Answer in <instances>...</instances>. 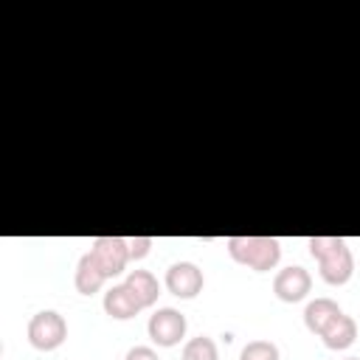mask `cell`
<instances>
[{
  "label": "cell",
  "mask_w": 360,
  "mask_h": 360,
  "mask_svg": "<svg viewBox=\"0 0 360 360\" xmlns=\"http://www.w3.org/2000/svg\"><path fill=\"white\" fill-rule=\"evenodd\" d=\"M307 245H309V253L318 259L321 278L326 284H346L352 278L354 259L340 236H312Z\"/></svg>",
  "instance_id": "1"
},
{
  "label": "cell",
  "mask_w": 360,
  "mask_h": 360,
  "mask_svg": "<svg viewBox=\"0 0 360 360\" xmlns=\"http://www.w3.org/2000/svg\"><path fill=\"white\" fill-rule=\"evenodd\" d=\"M228 253L233 262L256 270V273H267L278 264L281 259V245L273 236H231L228 239Z\"/></svg>",
  "instance_id": "2"
},
{
  "label": "cell",
  "mask_w": 360,
  "mask_h": 360,
  "mask_svg": "<svg viewBox=\"0 0 360 360\" xmlns=\"http://www.w3.org/2000/svg\"><path fill=\"white\" fill-rule=\"evenodd\" d=\"M65 338H68V323L53 309H42L28 321V340L39 352H51V349L62 346Z\"/></svg>",
  "instance_id": "3"
},
{
  "label": "cell",
  "mask_w": 360,
  "mask_h": 360,
  "mask_svg": "<svg viewBox=\"0 0 360 360\" xmlns=\"http://www.w3.org/2000/svg\"><path fill=\"white\" fill-rule=\"evenodd\" d=\"M90 253L96 256V262L107 278L121 276L127 262H129V245L121 236H96L90 245Z\"/></svg>",
  "instance_id": "4"
},
{
  "label": "cell",
  "mask_w": 360,
  "mask_h": 360,
  "mask_svg": "<svg viewBox=\"0 0 360 360\" xmlns=\"http://www.w3.org/2000/svg\"><path fill=\"white\" fill-rule=\"evenodd\" d=\"M146 332L158 346H174L186 335V315L172 307H163L149 318Z\"/></svg>",
  "instance_id": "5"
},
{
  "label": "cell",
  "mask_w": 360,
  "mask_h": 360,
  "mask_svg": "<svg viewBox=\"0 0 360 360\" xmlns=\"http://www.w3.org/2000/svg\"><path fill=\"white\" fill-rule=\"evenodd\" d=\"M166 290L177 298H194L202 290V270L194 262H174L166 270Z\"/></svg>",
  "instance_id": "6"
},
{
  "label": "cell",
  "mask_w": 360,
  "mask_h": 360,
  "mask_svg": "<svg viewBox=\"0 0 360 360\" xmlns=\"http://www.w3.org/2000/svg\"><path fill=\"white\" fill-rule=\"evenodd\" d=\"M309 287H312V278L301 264H290V267L278 270L276 278H273V292L287 304L301 301L309 292Z\"/></svg>",
  "instance_id": "7"
},
{
  "label": "cell",
  "mask_w": 360,
  "mask_h": 360,
  "mask_svg": "<svg viewBox=\"0 0 360 360\" xmlns=\"http://www.w3.org/2000/svg\"><path fill=\"white\" fill-rule=\"evenodd\" d=\"M124 287L129 290V295L135 298V304H138L141 309L152 307V304L158 301V295H160V284H158V278H155L149 270H132V273L127 276Z\"/></svg>",
  "instance_id": "8"
},
{
  "label": "cell",
  "mask_w": 360,
  "mask_h": 360,
  "mask_svg": "<svg viewBox=\"0 0 360 360\" xmlns=\"http://www.w3.org/2000/svg\"><path fill=\"white\" fill-rule=\"evenodd\" d=\"M104 312L115 321H129L141 312V307L135 304V298L129 295V290L124 284H115L104 292Z\"/></svg>",
  "instance_id": "9"
},
{
  "label": "cell",
  "mask_w": 360,
  "mask_h": 360,
  "mask_svg": "<svg viewBox=\"0 0 360 360\" xmlns=\"http://www.w3.org/2000/svg\"><path fill=\"white\" fill-rule=\"evenodd\" d=\"M321 338H323V346H326V349H335V352L349 349V346L354 343V338H357V323H354L349 315L340 312V315L321 332Z\"/></svg>",
  "instance_id": "10"
},
{
  "label": "cell",
  "mask_w": 360,
  "mask_h": 360,
  "mask_svg": "<svg viewBox=\"0 0 360 360\" xmlns=\"http://www.w3.org/2000/svg\"><path fill=\"white\" fill-rule=\"evenodd\" d=\"M104 281H107L104 270L98 267L96 256L87 250V253L79 259V264H76V290H79L82 295H93V292H98V287H101Z\"/></svg>",
  "instance_id": "11"
},
{
  "label": "cell",
  "mask_w": 360,
  "mask_h": 360,
  "mask_svg": "<svg viewBox=\"0 0 360 360\" xmlns=\"http://www.w3.org/2000/svg\"><path fill=\"white\" fill-rule=\"evenodd\" d=\"M338 315H340V307H338L332 298H315V301H309L307 309H304V323H307L309 332L321 335Z\"/></svg>",
  "instance_id": "12"
},
{
  "label": "cell",
  "mask_w": 360,
  "mask_h": 360,
  "mask_svg": "<svg viewBox=\"0 0 360 360\" xmlns=\"http://www.w3.org/2000/svg\"><path fill=\"white\" fill-rule=\"evenodd\" d=\"M183 360H217V343L205 335L191 338L183 346Z\"/></svg>",
  "instance_id": "13"
},
{
  "label": "cell",
  "mask_w": 360,
  "mask_h": 360,
  "mask_svg": "<svg viewBox=\"0 0 360 360\" xmlns=\"http://www.w3.org/2000/svg\"><path fill=\"white\" fill-rule=\"evenodd\" d=\"M239 360H278V349L270 340H250L239 352Z\"/></svg>",
  "instance_id": "14"
},
{
  "label": "cell",
  "mask_w": 360,
  "mask_h": 360,
  "mask_svg": "<svg viewBox=\"0 0 360 360\" xmlns=\"http://www.w3.org/2000/svg\"><path fill=\"white\" fill-rule=\"evenodd\" d=\"M127 245H129V259H143L152 248V239L149 236H132V239H127Z\"/></svg>",
  "instance_id": "15"
},
{
  "label": "cell",
  "mask_w": 360,
  "mask_h": 360,
  "mask_svg": "<svg viewBox=\"0 0 360 360\" xmlns=\"http://www.w3.org/2000/svg\"><path fill=\"white\" fill-rule=\"evenodd\" d=\"M124 360H160V357H158L155 349H149V346H132Z\"/></svg>",
  "instance_id": "16"
},
{
  "label": "cell",
  "mask_w": 360,
  "mask_h": 360,
  "mask_svg": "<svg viewBox=\"0 0 360 360\" xmlns=\"http://www.w3.org/2000/svg\"><path fill=\"white\" fill-rule=\"evenodd\" d=\"M346 360H360V357H346Z\"/></svg>",
  "instance_id": "17"
}]
</instances>
